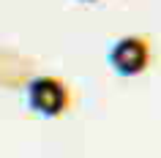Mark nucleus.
Returning a JSON list of instances; mask_svg holds the SVG:
<instances>
[{"label":"nucleus","mask_w":161,"mask_h":158,"mask_svg":"<svg viewBox=\"0 0 161 158\" xmlns=\"http://www.w3.org/2000/svg\"><path fill=\"white\" fill-rule=\"evenodd\" d=\"M27 106L44 117H58L71 106V90L60 76H36L27 84Z\"/></svg>","instance_id":"1"},{"label":"nucleus","mask_w":161,"mask_h":158,"mask_svg":"<svg viewBox=\"0 0 161 158\" xmlns=\"http://www.w3.org/2000/svg\"><path fill=\"white\" fill-rule=\"evenodd\" d=\"M82 3H96V0H82Z\"/></svg>","instance_id":"3"},{"label":"nucleus","mask_w":161,"mask_h":158,"mask_svg":"<svg viewBox=\"0 0 161 158\" xmlns=\"http://www.w3.org/2000/svg\"><path fill=\"white\" fill-rule=\"evenodd\" d=\"M150 63V44L142 35H123L112 44L109 49V66L120 76H136L142 74Z\"/></svg>","instance_id":"2"}]
</instances>
